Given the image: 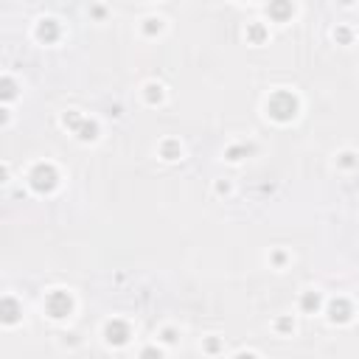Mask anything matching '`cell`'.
Wrapping results in <instances>:
<instances>
[{"mask_svg":"<svg viewBox=\"0 0 359 359\" xmlns=\"http://www.w3.org/2000/svg\"><path fill=\"white\" fill-rule=\"evenodd\" d=\"M317 303H320V298H317V295H306V298H303V309H306V312L317 309Z\"/></svg>","mask_w":359,"mask_h":359,"instance_id":"cell-10","label":"cell"},{"mask_svg":"<svg viewBox=\"0 0 359 359\" xmlns=\"http://www.w3.org/2000/svg\"><path fill=\"white\" fill-rule=\"evenodd\" d=\"M348 303H331V320H340V323H345V320H348Z\"/></svg>","mask_w":359,"mask_h":359,"instance_id":"cell-6","label":"cell"},{"mask_svg":"<svg viewBox=\"0 0 359 359\" xmlns=\"http://www.w3.org/2000/svg\"><path fill=\"white\" fill-rule=\"evenodd\" d=\"M174 152H177V146H174V143H168V146H166V158L174 160Z\"/></svg>","mask_w":359,"mask_h":359,"instance_id":"cell-13","label":"cell"},{"mask_svg":"<svg viewBox=\"0 0 359 359\" xmlns=\"http://www.w3.org/2000/svg\"><path fill=\"white\" fill-rule=\"evenodd\" d=\"M79 132H81V135H79L81 140H93V138H96V126H93V123H84Z\"/></svg>","mask_w":359,"mask_h":359,"instance_id":"cell-9","label":"cell"},{"mask_svg":"<svg viewBox=\"0 0 359 359\" xmlns=\"http://www.w3.org/2000/svg\"><path fill=\"white\" fill-rule=\"evenodd\" d=\"M31 185H34L37 191H51L53 185H56V171L51 166H37L31 171Z\"/></svg>","mask_w":359,"mask_h":359,"instance_id":"cell-2","label":"cell"},{"mask_svg":"<svg viewBox=\"0 0 359 359\" xmlns=\"http://www.w3.org/2000/svg\"><path fill=\"white\" fill-rule=\"evenodd\" d=\"M48 312H51V317H65L70 312V298L65 292H53L48 298Z\"/></svg>","mask_w":359,"mask_h":359,"instance_id":"cell-3","label":"cell"},{"mask_svg":"<svg viewBox=\"0 0 359 359\" xmlns=\"http://www.w3.org/2000/svg\"><path fill=\"white\" fill-rule=\"evenodd\" d=\"M3 87H6V90H3V96H6V98H11V96H14V84H11L9 79L3 81Z\"/></svg>","mask_w":359,"mask_h":359,"instance_id":"cell-11","label":"cell"},{"mask_svg":"<svg viewBox=\"0 0 359 359\" xmlns=\"http://www.w3.org/2000/svg\"><path fill=\"white\" fill-rule=\"evenodd\" d=\"M65 123H68V126H79V115H65Z\"/></svg>","mask_w":359,"mask_h":359,"instance_id":"cell-12","label":"cell"},{"mask_svg":"<svg viewBox=\"0 0 359 359\" xmlns=\"http://www.w3.org/2000/svg\"><path fill=\"white\" fill-rule=\"evenodd\" d=\"M126 325L123 323H110V328H107V340L115 342V345H121V342H126Z\"/></svg>","mask_w":359,"mask_h":359,"instance_id":"cell-5","label":"cell"},{"mask_svg":"<svg viewBox=\"0 0 359 359\" xmlns=\"http://www.w3.org/2000/svg\"><path fill=\"white\" fill-rule=\"evenodd\" d=\"M295 110H298V101L289 96V93H278V96L270 101V113L278 118V121H289L295 118Z\"/></svg>","mask_w":359,"mask_h":359,"instance_id":"cell-1","label":"cell"},{"mask_svg":"<svg viewBox=\"0 0 359 359\" xmlns=\"http://www.w3.org/2000/svg\"><path fill=\"white\" fill-rule=\"evenodd\" d=\"M270 14L275 20H286L292 14V3L289 0H272L270 3Z\"/></svg>","mask_w":359,"mask_h":359,"instance_id":"cell-4","label":"cell"},{"mask_svg":"<svg viewBox=\"0 0 359 359\" xmlns=\"http://www.w3.org/2000/svg\"><path fill=\"white\" fill-rule=\"evenodd\" d=\"M3 320H6V323H14V320H17V306H14V300H3Z\"/></svg>","mask_w":359,"mask_h":359,"instance_id":"cell-8","label":"cell"},{"mask_svg":"<svg viewBox=\"0 0 359 359\" xmlns=\"http://www.w3.org/2000/svg\"><path fill=\"white\" fill-rule=\"evenodd\" d=\"M40 37H42L45 42H53V40H56V26H53V20H45L42 26H40Z\"/></svg>","mask_w":359,"mask_h":359,"instance_id":"cell-7","label":"cell"}]
</instances>
